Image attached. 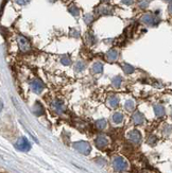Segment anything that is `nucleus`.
<instances>
[{
    "instance_id": "obj_7",
    "label": "nucleus",
    "mask_w": 172,
    "mask_h": 173,
    "mask_svg": "<svg viewBox=\"0 0 172 173\" xmlns=\"http://www.w3.org/2000/svg\"><path fill=\"white\" fill-rule=\"evenodd\" d=\"M107 144H109V140H107V138H106L105 136H99L98 138L96 139V144L100 149L105 148L107 146Z\"/></svg>"
},
{
    "instance_id": "obj_17",
    "label": "nucleus",
    "mask_w": 172,
    "mask_h": 173,
    "mask_svg": "<svg viewBox=\"0 0 172 173\" xmlns=\"http://www.w3.org/2000/svg\"><path fill=\"white\" fill-rule=\"evenodd\" d=\"M106 124H107V123H106V121L104 119H101L96 122V125H97V128H98L99 130H104V128H106Z\"/></svg>"
},
{
    "instance_id": "obj_12",
    "label": "nucleus",
    "mask_w": 172,
    "mask_h": 173,
    "mask_svg": "<svg viewBox=\"0 0 172 173\" xmlns=\"http://www.w3.org/2000/svg\"><path fill=\"white\" fill-rule=\"evenodd\" d=\"M113 121H114L116 124H119L123 121V115L121 113H115L113 115Z\"/></svg>"
},
{
    "instance_id": "obj_9",
    "label": "nucleus",
    "mask_w": 172,
    "mask_h": 173,
    "mask_svg": "<svg viewBox=\"0 0 172 173\" xmlns=\"http://www.w3.org/2000/svg\"><path fill=\"white\" fill-rule=\"evenodd\" d=\"M143 121H145V118H143V116L139 112L135 113V114L133 115V122L135 123L136 125L142 124Z\"/></svg>"
},
{
    "instance_id": "obj_10",
    "label": "nucleus",
    "mask_w": 172,
    "mask_h": 173,
    "mask_svg": "<svg viewBox=\"0 0 172 173\" xmlns=\"http://www.w3.org/2000/svg\"><path fill=\"white\" fill-rule=\"evenodd\" d=\"M117 57H118V51L115 50V49H112V50H109V52L106 53V59L111 62L116 61Z\"/></svg>"
},
{
    "instance_id": "obj_19",
    "label": "nucleus",
    "mask_w": 172,
    "mask_h": 173,
    "mask_svg": "<svg viewBox=\"0 0 172 173\" xmlns=\"http://www.w3.org/2000/svg\"><path fill=\"white\" fill-rule=\"evenodd\" d=\"M84 69H85V65H84V63H82V62H79V63H77V64L74 65V70H76V71L80 72Z\"/></svg>"
},
{
    "instance_id": "obj_4",
    "label": "nucleus",
    "mask_w": 172,
    "mask_h": 173,
    "mask_svg": "<svg viewBox=\"0 0 172 173\" xmlns=\"http://www.w3.org/2000/svg\"><path fill=\"white\" fill-rule=\"evenodd\" d=\"M17 42H18L19 48H20V50L22 51V52H27V51L30 50V44L24 37L19 36L18 39H17Z\"/></svg>"
},
{
    "instance_id": "obj_8",
    "label": "nucleus",
    "mask_w": 172,
    "mask_h": 173,
    "mask_svg": "<svg viewBox=\"0 0 172 173\" xmlns=\"http://www.w3.org/2000/svg\"><path fill=\"white\" fill-rule=\"evenodd\" d=\"M51 106H52V108L55 111L56 113H62L64 111V104L62 101H60V100H55V101H53L52 104H51Z\"/></svg>"
},
{
    "instance_id": "obj_14",
    "label": "nucleus",
    "mask_w": 172,
    "mask_h": 173,
    "mask_svg": "<svg viewBox=\"0 0 172 173\" xmlns=\"http://www.w3.org/2000/svg\"><path fill=\"white\" fill-rule=\"evenodd\" d=\"M119 103V98L117 96H112L111 98L109 99V104L112 107H116Z\"/></svg>"
},
{
    "instance_id": "obj_21",
    "label": "nucleus",
    "mask_w": 172,
    "mask_h": 173,
    "mask_svg": "<svg viewBox=\"0 0 172 173\" xmlns=\"http://www.w3.org/2000/svg\"><path fill=\"white\" fill-rule=\"evenodd\" d=\"M29 1H30V0H16V2L18 3V4H20V6H24V4L28 3Z\"/></svg>"
},
{
    "instance_id": "obj_18",
    "label": "nucleus",
    "mask_w": 172,
    "mask_h": 173,
    "mask_svg": "<svg viewBox=\"0 0 172 173\" xmlns=\"http://www.w3.org/2000/svg\"><path fill=\"white\" fill-rule=\"evenodd\" d=\"M122 68H123L125 72V73H127V75H130V73H133V71H134V67L131 66V65H129V64H123Z\"/></svg>"
},
{
    "instance_id": "obj_20",
    "label": "nucleus",
    "mask_w": 172,
    "mask_h": 173,
    "mask_svg": "<svg viewBox=\"0 0 172 173\" xmlns=\"http://www.w3.org/2000/svg\"><path fill=\"white\" fill-rule=\"evenodd\" d=\"M62 63H63L64 65H70L71 64V61H70V59H69L68 56H65V57L62 59Z\"/></svg>"
},
{
    "instance_id": "obj_22",
    "label": "nucleus",
    "mask_w": 172,
    "mask_h": 173,
    "mask_svg": "<svg viewBox=\"0 0 172 173\" xmlns=\"http://www.w3.org/2000/svg\"><path fill=\"white\" fill-rule=\"evenodd\" d=\"M133 0H123V2L125 3H127V4H130L131 2H132Z\"/></svg>"
},
{
    "instance_id": "obj_1",
    "label": "nucleus",
    "mask_w": 172,
    "mask_h": 173,
    "mask_svg": "<svg viewBox=\"0 0 172 173\" xmlns=\"http://www.w3.org/2000/svg\"><path fill=\"white\" fill-rule=\"evenodd\" d=\"M73 148L77 150V151H79L80 153H82V154H84V155H87L88 153H90V150H91L89 144L86 142V141H79V142H76V144H73Z\"/></svg>"
},
{
    "instance_id": "obj_11",
    "label": "nucleus",
    "mask_w": 172,
    "mask_h": 173,
    "mask_svg": "<svg viewBox=\"0 0 172 173\" xmlns=\"http://www.w3.org/2000/svg\"><path fill=\"white\" fill-rule=\"evenodd\" d=\"M91 71L94 73H101V72L103 71V65L102 63H95L91 67Z\"/></svg>"
},
{
    "instance_id": "obj_3",
    "label": "nucleus",
    "mask_w": 172,
    "mask_h": 173,
    "mask_svg": "<svg viewBox=\"0 0 172 173\" xmlns=\"http://www.w3.org/2000/svg\"><path fill=\"white\" fill-rule=\"evenodd\" d=\"M113 164H114L115 169H116V170H118V171H123V170H125V169H127V160H125V158L120 157V156L115 157Z\"/></svg>"
},
{
    "instance_id": "obj_5",
    "label": "nucleus",
    "mask_w": 172,
    "mask_h": 173,
    "mask_svg": "<svg viewBox=\"0 0 172 173\" xmlns=\"http://www.w3.org/2000/svg\"><path fill=\"white\" fill-rule=\"evenodd\" d=\"M31 88L34 93H40L44 89V84L40 80H33L31 82Z\"/></svg>"
},
{
    "instance_id": "obj_15",
    "label": "nucleus",
    "mask_w": 172,
    "mask_h": 173,
    "mask_svg": "<svg viewBox=\"0 0 172 173\" xmlns=\"http://www.w3.org/2000/svg\"><path fill=\"white\" fill-rule=\"evenodd\" d=\"M122 84V78L120 75H117L113 79V85L115 86L116 88H119Z\"/></svg>"
},
{
    "instance_id": "obj_23",
    "label": "nucleus",
    "mask_w": 172,
    "mask_h": 173,
    "mask_svg": "<svg viewBox=\"0 0 172 173\" xmlns=\"http://www.w3.org/2000/svg\"><path fill=\"white\" fill-rule=\"evenodd\" d=\"M169 11H170V13H172V6H170V8H169Z\"/></svg>"
},
{
    "instance_id": "obj_6",
    "label": "nucleus",
    "mask_w": 172,
    "mask_h": 173,
    "mask_svg": "<svg viewBox=\"0 0 172 173\" xmlns=\"http://www.w3.org/2000/svg\"><path fill=\"white\" fill-rule=\"evenodd\" d=\"M129 138L132 142L134 144H139L141 140V135L137 130H133L130 134H129Z\"/></svg>"
},
{
    "instance_id": "obj_16",
    "label": "nucleus",
    "mask_w": 172,
    "mask_h": 173,
    "mask_svg": "<svg viewBox=\"0 0 172 173\" xmlns=\"http://www.w3.org/2000/svg\"><path fill=\"white\" fill-rule=\"evenodd\" d=\"M125 107L127 111H133L134 107H135V102L133 101V100H127L125 103Z\"/></svg>"
},
{
    "instance_id": "obj_2",
    "label": "nucleus",
    "mask_w": 172,
    "mask_h": 173,
    "mask_svg": "<svg viewBox=\"0 0 172 173\" xmlns=\"http://www.w3.org/2000/svg\"><path fill=\"white\" fill-rule=\"evenodd\" d=\"M16 149L19 150V151H29L30 149H31V144H30V142L28 141V139L26 138V137H21V138L18 139V141L16 142L15 144Z\"/></svg>"
},
{
    "instance_id": "obj_13",
    "label": "nucleus",
    "mask_w": 172,
    "mask_h": 173,
    "mask_svg": "<svg viewBox=\"0 0 172 173\" xmlns=\"http://www.w3.org/2000/svg\"><path fill=\"white\" fill-rule=\"evenodd\" d=\"M154 112L156 114V116L158 117H163L165 115V108L162 106V105H156V106L154 107Z\"/></svg>"
}]
</instances>
